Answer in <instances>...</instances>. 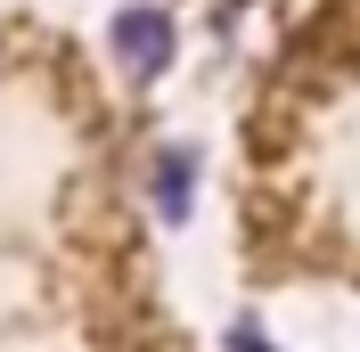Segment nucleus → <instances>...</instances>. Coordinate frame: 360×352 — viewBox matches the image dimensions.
Segmentation results:
<instances>
[{
  "label": "nucleus",
  "mask_w": 360,
  "mask_h": 352,
  "mask_svg": "<svg viewBox=\"0 0 360 352\" xmlns=\"http://www.w3.org/2000/svg\"><path fill=\"white\" fill-rule=\"evenodd\" d=\"M123 49H131V66H164V49H172V33H164L156 17H123Z\"/></svg>",
  "instance_id": "1"
}]
</instances>
